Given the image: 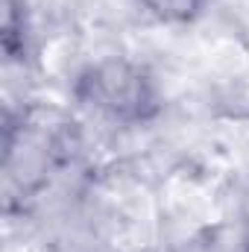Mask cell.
<instances>
[{"mask_svg":"<svg viewBox=\"0 0 249 252\" xmlns=\"http://www.w3.org/2000/svg\"><path fill=\"white\" fill-rule=\"evenodd\" d=\"M70 94L85 112L115 126L153 124L164 112V94L156 73L132 56L88 62L76 73Z\"/></svg>","mask_w":249,"mask_h":252,"instance_id":"obj_1","label":"cell"},{"mask_svg":"<svg viewBox=\"0 0 249 252\" xmlns=\"http://www.w3.org/2000/svg\"><path fill=\"white\" fill-rule=\"evenodd\" d=\"M0 44L9 62H24L30 56V15L27 0H3Z\"/></svg>","mask_w":249,"mask_h":252,"instance_id":"obj_2","label":"cell"},{"mask_svg":"<svg viewBox=\"0 0 249 252\" xmlns=\"http://www.w3.org/2000/svg\"><path fill=\"white\" fill-rule=\"evenodd\" d=\"M135 3L164 27H190L208 9V0H135Z\"/></svg>","mask_w":249,"mask_h":252,"instance_id":"obj_3","label":"cell"},{"mask_svg":"<svg viewBox=\"0 0 249 252\" xmlns=\"http://www.w3.org/2000/svg\"><path fill=\"white\" fill-rule=\"evenodd\" d=\"M238 252H249V238L244 241V244H241V250H238Z\"/></svg>","mask_w":249,"mask_h":252,"instance_id":"obj_4","label":"cell"}]
</instances>
